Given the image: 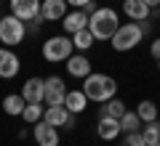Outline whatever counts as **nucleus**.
<instances>
[{
    "label": "nucleus",
    "mask_w": 160,
    "mask_h": 146,
    "mask_svg": "<svg viewBox=\"0 0 160 146\" xmlns=\"http://www.w3.org/2000/svg\"><path fill=\"white\" fill-rule=\"evenodd\" d=\"M83 93L88 96V101L104 104V101H109V98H115V93H118V82H115V77H109V74L91 72L86 80H83Z\"/></svg>",
    "instance_id": "1"
},
{
    "label": "nucleus",
    "mask_w": 160,
    "mask_h": 146,
    "mask_svg": "<svg viewBox=\"0 0 160 146\" xmlns=\"http://www.w3.org/2000/svg\"><path fill=\"white\" fill-rule=\"evenodd\" d=\"M118 27H120V16L115 8H99L91 16V21H88V29L93 32L96 40H112Z\"/></svg>",
    "instance_id": "2"
},
{
    "label": "nucleus",
    "mask_w": 160,
    "mask_h": 146,
    "mask_svg": "<svg viewBox=\"0 0 160 146\" xmlns=\"http://www.w3.org/2000/svg\"><path fill=\"white\" fill-rule=\"evenodd\" d=\"M142 40H144L142 24H139V21H126V24H120L118 32L112 35V48L118 53H126V51H133Z\"/></svg>",
    "instance_id": "3"
},
{
    "label": "nucleus",
    "mask_w": 160,
    "mask_h": 146,
    "mask_svg": "<svg viewBox=\"0 0 160 146\" xmlns=\"http://www.w3.org/2000/svg\"><path fill=\"white\" fill-rule=\"evenodd\" d=\"M75 51V43L69 35H53V37L43 40V59L51 64H62L72 56Z\"/></svg>",
    "instance_id": "4"
},
{
    "label": "nucleus",
    "mask_w": 160,
    "mask_h": 146,
    "mask_svg": "<svg viewBox=\"0 0 160 146\" xmlns=\"http://www.w3.org/2000/svg\"><path fill=\"white\" fill-rule=\"evenodd\" d=\"M24 35H27V24L19 16L8 13V16L0 19V43H6V48H13V45L24 43Z\"/></svg>",
    "instance_id": "5"
},
{
    "label": "nucleus",
    "mask_w": 160,
    "mask_h": 146,
    "mask_svg": "<svg viewBox=\"0 0 160 146\" xmlns=\"http://www.w3.org/2000/svg\"><path fill=\"white\" fill-rule=\"evenodd\" d=\"M64 98H67V85L59 74H51L46 77V98L43 104L46 106H64Z\"/></svg>",
    "instance_id": "6"
},
{
    "label": "nucleus",
    "mask_w": 160,
    "mask_h": 146,
    "mask_svg": "<svg viewBox=\"0 0 160 146\" xmlns=\"http://www.w3.org/2000/svg\"><path fill=\"white\" fill-rule=\"evenodd\" d=\"M43 120H46L48 125H53V128H75V114L69 112L67 106H46V114H43Z\"/></svg>",
    "instance_id": "7"
},
{
    "label": "nucleus",
    "mask_w": 160,
    "mask_h": 146,
    "mask_svg": "<svg viewBox=\"0 0 160 146\" xmlns=\"http://www.w3.org/2000/svg\"><path fill=\"white\" fill-rule=\"evenodd\" d=\"M8 6H11L13 16H19L22 21H32V19L40 13L43 0H8Z\"/></svg>",
    "instance_id": "8"
},
{
    "label": "nucleus",
    "mask_w": 160,
    "mask_h": 146,
    "mask_svg": "<svg viewBox=\"0 0 160 146\" xmlns=\"http://www.w3.org/2000/svg\"><path fill=\"white\" fill-rule=\"evenodd\" d=\"M88 21H91V16H88L83 8H75V11H69L67 16L62 19V27H64V32L72 37V35L80 32V29H88Z\"/></svg>",
    "instance_id": "9"
},
{
    "label": "nucleus",
    "mask_w": 160,
    "mask_h": 146,
    "mask_svg": "<svg viewBox=\"0 0 160 146\" xmlns=\"http://www.w3.org/2000/svg\"><path fill=\"white\" fill-rule=\"evenodd\" d=\"M32 133H35V141H38V146H59V128L48 125L46 120L35 122Z\"/></svg>",
    "instance_id": "10"
},
{
    "label": "nucleus",
    "mask_w": 160,
    "mask_h": 146,
    "mask_svg": "<svg viewBox=\"0 0 160 146\" xmlns=\"http://www.w3.org/2000/svg\"><path fill=\"white\" fill-rule=\"evenodd\" d=\"M22 96L27 98V104H38L46 98V80L43 77H29L22 85Z\"/></svg>",
    "instance_id": "11"
},
{
    "label": "nucleus",
    "mask_w": 160,
    "mask_h": 146,
    "mask_svg": "<svg viewBox=\"0 0 160 146\" xmlns=\"http://www.w3.org/2000/svg\"><path fill=\"white\" fill-rule=\"evenodd\" d=\"M64 67H67L69 77H78V80H86L88 74H91V61H88V56H83V53H72Z\"/></svg>",
    "instance_id": "12"
},
{
    "label": "nucleus",
    "mask_w": 160,
    "mask_h": 146,
    "mask_svg": "<svg viewBox=\"0 0 160 146\" xmlns=\"http://www.w3.org/2000/svg\"><path fill=\"white\" fill-rule=\"evenodd\" d=\"M67 8H69L67 0H43V6H40V13L46 16V21H62V19L69 13Z\"/></svg>",
    "instance_id": "13"
},
{
    "label": "nucleus",
    "mask_w": 160,
    "mask_h": 146,
    "mask_svg": "<svg viewBox=\"0 0 160 146\" xmlns=\"http://www.w3.org/2000/svg\"><path fill=\"white\" fill-rule=\"evenodd\" d=\"M16 74H19V56L3 45V48H0V77L11 80V77H16Z\"/></svg>",
    "instance_id": "14"
},
{
    "label": "nucleus",
    "mask_w": 160,
    "mask_h": 146,
    "mask_svg": "<svg viewBox=\"0 0 160 146\" xmlns=\"http://www.w3.org/2000/svg\"><path fill=\"white\" fill-rule=\"evenodd\" d=\"M96 133L102 141H115L123 135V128H120V120L115 117H99V125H96Z\"/></svg>",
    "instance_id": "15"
},
{
    "label": "nucleus",
    "mask_w": 160,
    "mask_h": 146,
    "mask_svg": "<svg viewBox=\"0 0 160 146\" xmlns=\"http://www.w3.org/2000/svg\"><path fill=\"white\" fill-rule=\"evenodd\" d=\"M149 11H152V8H149L144 0H123V13H126L131 21H147Z\"/></svg>",
    "instance_id": "16"
},
{
    "label": "nucleus",
    "mask_w": 160,
    "mask_h": 146,
    "mask_svg": "<svg viewBox=\"0 0 160 146\" xmlns=\"http://www.w3.org/2000/svg\"><path fill=\"white\" fill-rule=\"evenodd\" d=\"M64 106H67L72 114H80V112H86V106H88V96L83 93V88H80V90H67Z\"/></svg>",
    "instance_id": "17"
},
{
    "label": "nucleus",
    "mask_w": 160,
    "mask_h": 146,
    "mask_svg": "<svg viewBox=\"0 0 160 146\" xmlns=\"http://www.w3.org/2000/svg\"><path fill=\"white\" fill-rule=\"evenodd\" d=\"M24 106H27V98H24L22 93H11L3 98V109H6V114H11V117H22Z\"/></svg>",
    "instance_id": "18"
},
{
    "label": "nucleus",
    "mask_w": 160,
    "mask_h": 146,
    "mask_svg": "<svg viewBox=\"0 0 160 146\" xmlns=\"http://www.w3.org/2000/svg\"><path fill=\"white\" fill-rule=\"evenodd\" d=\"M126 112H128L126 104H123L118 96H115V98H109V101L102 104V109H99V117H115V120H120Z\"/></svg>",
    "instance_id": "19"
},
{
    "label": "nucleus",
    "mask_w": 160,
    "mask_h": 146,
    "mask_svg": "<svg viewBox=\"0 0 160 146\" xmlns=\"http://www.w3.org/2000/svg\"><path fill=\"white\" fill-rule=\"evenodd\" d=\"M43 114H46V104H43V101L27 104V106H24V112H22V120H24V122H29V125H35V122H40V120H43Z\"/></svg>",
    "instance_id": "20"
},
{
    "label": "nucleus",
    "mask_w": 160,
    "mask_h": 146,
    "mask_svg": "<svg viewBox=\"0 0 160 146\" xmlns=\"http://www.w3.org/2000/svg\"><path fill=\"white\" fill-rule=\"evenodd\" d=\"M136 114L142 117V122H152V120H158V104L149 101V98H144V101H139Z\"/></svg>",
    "instance_id": "21"
},
{
    "label": "nucleus",
    "mask_w": 160,
    "mask_h": 146,
    "mask_svg": "<svg viewBox=\"0 0 160 146\" xmlns=\"http://www.w3.org/2000/svg\"><path fill=\"white\" fill-rule=\"evenodd\" d=\"M72 43H75V48H78V51H88V48L96 43V37H93L91 29H80V32L72 35Z\"/></svg>",
    "instance_id": "22"
},
{
    "label": "nucleus",
    "mask_w": 160,
    "mask_h": 146,
    "mask_svg": "<svg viewBox=\"0 0 160 146\" xmlns=\"http://www.w3.org/2000/svg\"><path fill=\"white\" fill-rule=\"evenodd\" d=\"M120 128H123V133H136V130H142V117L136 112H126L120 117Z\"/></svg>",
    "instance_id": "23"
},
{
    "label": "nucleus",
    "mask_w": 160,
    "mask_h": 146,
    "mask_svg": "<svg viewBox=\"0 0 160 146\" xmlns=\"http://www.w3.org/2000/svg\"><path fill=\"white\" fill-rule=\"evenodd\" d=\"M142 133H144V141H147V146L158 144V141H160V122H158V120H152V122H144Z\"/></svg>",
    "instance_id": "24"
},
{
    "label": "nucleus",
    "mask_w": 160,
    "mask_h": 146,
    "mask_svg": "<svg viewBox=\"0 0 160 146\" xmlns=\"http://www.w3.org/2000/svg\"><path fill=\"white\" fill-rule=\"evenodd\" d=\"M120 146H147L144 133H142V130H136V133H123V144H120Z\"/></svg>",
    "instance_id": "25"
},
{
    "label": "nucleus",
    "mask_w": 160,
    "mask_h": 146,
    "mask_svg": "<svg viewBox=\"0 0 160 146\" xmlns=\"http://www.w3.org/2000/svg\"><path fill=\"white\" fill-rule=\"evenodd\" d=\"M149 56H152V59H160V37H155L152 43H149Z\"/></svg>",
    "instance_id": "26"
},
{
    "label": "nucleus",
    "mask_w": 160,
    "mask_h": 146,
    "mask_svg": "<svg viewBox=\"0 0 160 146\" xmlns=\"http://www.w3.org/2000/svg\"><path fill=\"white\" fill-rule=\"evenodd\" d=\"M139 24H142V29H144V37L152 35V21H149V19H147V21H139Z\"/></svg>",
    "instance_id": "27"
},
{
    "label": "nucleus",
    "mask_w": 160,
    "mask_h": 146,
    "mask_svg": "<svg viewBox=\"0 0 160 146\" xmlns=\"http://www.w3.org/2000/svg\"><path fill=\"white\" fill-rule=\"evenodd\" d=\"M67 3H69V6H75V8H86L91 0H67Z\"/></svg>",
    "instance_id": "28"
},
{
    "label": "nucleus",
    "mask_w": 160,
    "mask_h": 146,
    "mask_svg": "<svg viewBox=\"0 0 160 146\" xmlns=\"http://www.w3.org/2000/svg\"><path fill=\"white\" fill-rule=\"evenodd\" d=\"M144 3H147L149 8H158V6H160V0H144Z\"/></svg>",
    "instance_id": "29"
},
{
    "label": "nucleus",
    "mask_w": 160,
    "mask_h": 146,
    "mask_svg": "<svg viewBox=\"0 0 160 146\" xmlns=\"http://www.w3.org/2000/svg\"><path fill=\"white\" fill-rule=\"evenodd\" d=\"M152 146H160V141H158V144H152Z\"/></svg>",
    "instance_id": "30"
},
{
    "label": "nucleus",
    "mask_w": 160,
    "mask_h": 146,
    "mask_svg": "<svg viewBox=\"0 0 160 146\" xmlns=\"http://www.w3.org/2000/svg\"><path fill=\"white\" fill-rule=\"evenodd\" d=\"M158 69H160V59H158Z\"/></svg>",
    "instance_id": "31"
},
{
    "label": "nucleus",
    "mask_w": 160,
    "mask_h": 146,
    "mask_svg": "<svg viewBox=\"0 0 160 146\" xmlns=\"http://www.w3.org/2000/svg\"><path fill=\"white\" fill-rule=\"evenodd\" d=\"M158 13H160V6H158Z\"/></svg>",
    "instance_id": "32"
},
{
    "label": "nucleus",
    "mask_w": 160,
    "mask_h": 146,
    "mask_svg": "<svg viewBox=\"0 0 160 146\" xmlns=\"http://www.w3.org/2000/svg\"><path fill=\"white\" fill-rule=\"evenodd\" d=\"M120 3H123V0H120Z\"/></svg>",
    "instance_id": "33"
}]
</instances>
